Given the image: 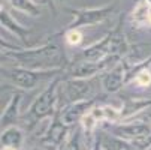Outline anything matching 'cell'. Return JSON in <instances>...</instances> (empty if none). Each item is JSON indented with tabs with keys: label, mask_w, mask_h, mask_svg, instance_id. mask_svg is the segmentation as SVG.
<instances>
[{
	"label": "cell",
	"mask_w": 151,
	"mask_h": 150,
	"mask_svg": "<svg viewBox=\"0 0 151 150\" xmlns=\"http://www.w3.org/2000/svg\"><path fill=\"white\" fill-rule=\"evenodd\" d=\"M42 75L45 74H37V72H32V71H26V69H15L11 72V80L23 89H32L36 86V83L40 80Z\"/></svg>",
	"instance_id": "2"
},
{
	"label": "cell",
	"mask_w": 151,
	"mask_h": 150,
	"mask_svg": "<svg viewBox=\"0 0 151 150\" xmlns=\"http://www.w3.org/2000/svg\"><path fill=\"white\" fill-rule=\"evenodd\" d=\"M90 105H91V102H88V101H78V104L70 105L68 108V111L64 113V116H63V123H66V125L75 123L78 120V117L84 116L85 108H88Z\"/></svg>",
	"instance_id": "6"
},
{
	"label": "cell",
	"mask_w": 151,
	"mask_h": 150,
	"mask_svg": "<svg viewBox=\"0 0 151 150\" xmlns=\"http://www.w3.org/2000/svg\"><path fill=\"white\" fill-rule=\"evenodd\" d=\"M97 147H99V146H96V149H94V150H99V149H97Z\"/></svg>",
	"instance_id": "16"
},
{
	"label": "cell",
	"mask_w": 151,
	"mask_h": 150,
	"mask_svg": "<svg viewBox=\"0 0 151 150\" xmlns=\"http://www.w3.org/2000/svg\"><path fill=\"white\" fill-rule=\"evenodd\" d=\"M19 99H21V96L19 95H15L14 96V101H12V104L9 105V108L6 110V116H3L2 117V122L5 123V122H9V120H14L15 117H17V104L19 102Z\"/></svg>",
	"instance_id": "10"
},
{
	"label": "cell",
	"mask_w": 151,
	"mask_h": 150,
	"mask_svg": "<svg viewBox=\"0 0 151 150\" xmlns=\"http://www.w3.org/2000/svg\"><path fill=\"white\" fill-rule=\"evenodd\" d=\"M96 122H97V119L93 116V113L84 114L82 119H81V123H82V126H84V129H87V131H91V129H93L94 125H96Z\"/></svg>",
	"instance_id": "12"
},
{
	"label": "cell",
	"mask_w": 151,
	"mask_h": 150,
	"mask_svg": "<svg viewBox=\"0 0 151 150\" xmlns=\"http://www.w3.org/2000/svg\"><path fill=\"white\" fill-rule=\"evenodd\" d=\"M135 18L139 23L145 21V23L151 24V3L144 2L142 5H139V8L135 11Z\"/></svg>",
	"instance_id": "9"
},
{
	"label": "cell",
	"mask_w": 151,
	"mask_h": 150,
	"mask_svg": "<svg viewBox=\"0 0 151 150\" xmlns=\"http://www.w3.org/2000/svg\"><path fill=\"white\" fill-rule=\"evenodd\" d=\"M66 41H68V44L70 45H78L81 44V41H82V35L78 32V30H70L66 36Z\"/></svg>",
	"instance_id": "13"
},
{
	"label": "cell",
	"mask_w": 151,
	"mask_h": 150,
	"mask_svg": "<svg viewBox=\"0 0 151 150\" xmlns=\"http://www.w3.org/2000/svg\"><path fill=\"white\" fill-rule=\"evenodd\" d=\"M3 150H17V149H12V147H5Z\"/></svg>",
	"instance_id": "15"
},
{
	"label": "cell",
	"mask_w": 151,
	"mask_h": 150,
	"mask_svg": "<svg viewBox=\"0 0 151 150\" xmlns=\"http://www.w3.org/2000/svg\"><path fill=\"white\" fill-rule=\"evenodd\" d=\"M35 150H40V149H35Z\"/></svg>",
	"instance_id": "17"
},
{
	"label": "cell",
	"mask_w": 151,
	"mask_h": 150,
	"mask_svg": "<svg viewBox=\"0 0 151 150\" xmlns=\"http://www.w3.org/2000/svg\"><path fill=\"white\" fill-rule=\"evenodd\" d=\"M23 141V132L17 128H8L2 135V144L3 147H12V149H18Z\"/></svg>",
	"instance_id": "7"
},
{
	"label": "cell",
	"mask_w": 151,
	"mask_h": 150,
	"mask_svg": "<svg viewBox=\"0 0 151 150\" xmlns=\"http://www.w3.org/2000/svg\"><path fill=\"white\" fill-rule=\"evenodd\" d=\"M135 81H136L138 86H141V87H147V86H150L151 84V72H150V69L141 71L136 75V80Z\"/></svg>",
	"instance_id": "11"
},
{
	"label": "cell",
	"mask_w": 151,
	"mask_h": 150,
	"mask_svg": "<svg viewBox=\"0 0 151 150\" xmlns=\"http://www.w3.org/2000/svg\"><path fill=\"white\" fill-rule=\"evenodd\" d=\"M90 87L88 84L82 81V80H76V81H69L68 83V87H66V93H68V98L73 102L76 101H81L82 98L87 96Z\"/></svg>",
	"instance_id": "5"
},
{
	"label": "cell",
	"mask_w": 151,
	"mask_h": 150,
	"mask_svg": "<svg viewBox=\"0 0 151 150\" xmlns=\"http://www.w3.org/2000/svg\"><path fill=\"white\" fill-rule=\"evenodd\" d=\"M55 84H57V81H54L50 87H48V90H45L44 93L39 96V99L33 104V107H32V114H33L36 119H40V117H44V116H47V114L51 113L52 105H54V99H55V98H54Z\"/></svg>",
	"instance_id": "1"
},
{
	"label": "cell",
	"mask_w": 151,
	"mask_h": 150,
	"mask_svg": "<svg viewBox=\"0 0 151 150\" xmlns=\"http://www.w3.org/2000/svg\"><path fill=\"white\" fill-rule=\"evenodd\" d=\"M105 66H106V63H102V65H99V63H82L78 68H75L73 75L75 77H90V75H94L96 72H99Z\"/></svg>",
	"instance_id": "8"
},
{
	"label": "cell",
	"mask_w": 151,
	"mask_h": 150,
	"mask_svg": "<svg viewBox=\"0 0 151 150\" xmlns=\"http://www.w3.org/2000/svg\"><path fill=\"white\" fill-rule=\"evenodd\" d=\"M123 83H126V77H124V66L118 65L112 72H109L105 78V89L108 92H117Z\"/></svg>",
	"instance_id": "4"
},
{
	"label": "cell",
	"mask_w": 151,
	"mask_h": 150,
	"mask_svg": "<svg viewBox=\"0 0 151 150\" xmlns=\"http://www.w3.org/2000/svg\"><path fill=\"white\" fill-rule=\"evenodd\" d=\"M150 119H151V114H150Z\"/></svg>",
	"instance_id": "18"
},
{
	"label": "cell",
	"mask_w": 151,
	"mask_h": 150,
	"mask_svg": "<svg viewBox=\"0 0 151 150\" xmlns=\"http://www.w3.org/2000/svg\"><path fill=\"white\" fill-rule=\"evenodd\" d=\"M103 111H105V119H108V120H115V119L120 117V111L112 108V107H109V105L103 107Z\"/></svg>",
	"instance_id": "14"
},
{
	"label": "cell",
	"mask_w": 151,
	"mask_h": 150,
	"mask_svg": "<svg viewBox=\"0 0 151 150\" xmlns=\"http://www.w3.org/2000/svg\"><path fill=\"white\" fill-rule=\"evenodd\" d=\"M115 134L124 138H144L148 137L151 132V128L144 123H135V125H124L115 128Z\"/></svg>",
	"instance_id": "3"
}]
</instances>
